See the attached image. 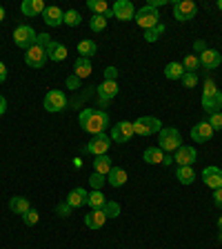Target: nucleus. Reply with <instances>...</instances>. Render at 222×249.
I'll return each instance as SVG.
<instances>
[{
  "label": "nucleus",
  "instance_id": "1",
  "mask_svg": "<svg viewBox=\"0 0 222 249\" xmlns=\"http://www.w3.org/2000/svg\"><path fill=\"white\" fill-rule=\"evenodd\" d=\"M78 123H80V127L87 134L98 136V134H104V129L109 127V114L102 111V109H83Z\"/></svg>",
  "mask_w": 222,
  "mask_h": 249
},
{
  "label": "nucleus",
  "instance_id": "2",
  "mask_svg": "<svg viewBox=\"0 0 222 249\" xmlns=\"http://www.w3.org/2000/svg\"><path fill=\"white\" fill-rule=\"evenodd\" d=\"M162 129V123L154 116H142L134 123V134L138 136H151V134H160Z\"/></svg>",
  "mask_w": 222,
  "mask_h": 249
},
{
  "label": "nucleus",
  "instance_id": "3",
  "mask_svg": "<svg viewBox=\"0 0 222 249\" xmlns=\"http://www.w3.org/2000/svg\"><path fill=\"white\" fill-rule=\"evenodd\" d=\"M36 38H38V34L31 29L29 25L16 27V31H14V42H16V47H20V49H25V52L36 45Z\"/></svg>",
  "mask_w": 222,
  "mask_h": 249
},
{
  "label": "nucleus",
  "instance_id": "4",
  "mask_svg": "<svg viewBox=\"0 0 222 249\" xmlns=\"http://www.w3.org/2000/svg\"><path fill=\"white\" fill-rule=\"evenodd\" d=\"M158 142H160L162 151H178L182 147L180 131L173 129V127H165V129H160V140H158Z\"/></svg>",
  "mask_w": 222,
  "mask_h": 249
},
{
  "label": "nucleus",
  "instance_id": "5",
  "mask_svg": "<svg viewBox=\"0 0 222 249\" xmlns=\"http://www.w3.org/2000/svg\"><path fill=\"white\" fill-rule=\"evenodd\" d=\"M136 22L147 31V29H151V27H155L158 22H160V14H158L155 7L145 5V7H140V9L136 11Z\"/></svg>",
  "mask_w": 222,
  "mask_h": 249
},
{
  "label": "nucleus",
  "instance_id": "6",
  "mask_svg": "<svg viewBox=\"0 0 222 249\" xmlns=\"http://www.w3.org/2000/svg\"><path fill=\"white\" fill-rule=\"evenodd\" d=\"M198 16V5L191 2V0H178L173 2V18L180 22H187Z\"/></svg>",
  "mask_w": 222,
  "mask_h": 249
},
{
  "label": "nucleus",
  "instance_id": "7",
  "mask_svg": "<svg viewBox=\"0 0 222 249\" xmlns=\"http://www.w3.org/2000/svg\"><path fill=\"white\" fill-rule=\"evenodd\" d=\"M65 107H67V96H65V93L58 91V89L47 91V96H45V109L49 111V114H58V111H62Z\"/></svg>",
  "mask_w": 222,
  "mask_h": 249
},
{
  "label": "nucleus",
  "instance_id": "8",
  "mask_svg": "<svg viewBox=\"0 0 222 249\" xmlns=\"http://www.w3.org/2000/svg\"><path fill=\"white\" fill-rule=\"evenodd\" d=\"M109 147H111V136L98 134L91 138V142L85 147V151H87V154H93V156H104L109 151Z\"/></svg>",
  "mask_w": 222,
  "mask_h": 249
},
{
  "label": "nucleus",
  "instance_id": "9",
  "mask_svg": "<svg viewBox=\"0 0 222 249\" xmlns=\"http://www.w3.org/2000/svg\"><path fill=\"white\" fill-rule=\"evenodd\" d=\"M47 60H49V58H47V49H42L40 45H34L31 49H27V53H25V62L34 69H42Z\"/></svg>",
  "mask_w": 222,
  "mask_h": 249
},
{
  "label": "nucleus",
  "instance_id": "10",
  "mask_svg": "<svg viewBox=\"0 0 222 249\" xmlns=\"http://www.w3.org/2000/svg\"><path fill=\"white\" fill-rule=\"evenodd\" d=\"M131 136H134V123H127V120L114 124V129H111V140L114 142H129Z\"/></svg>",
  "mask_w": 222,
  "mask_h": 249
},
{
  "label": "nucleus",
  "instance_id": "11",
  "mask_svg": "<svg viewBox=\"0 0 222 249\" xmlns=\"http://www.w3.org/2000/svg\"><path fill=\"white\" fill-rule=\"evenodd\" d=\"M111 14H114V18H118V20H131V18H136V7L131 5L129 0H118V2H114V7H111Z\"/></svg>",
  "mask_w": 222,
  "mask_h": 249
},
{
  "label": "nucleus",
  "instance_id": "12",
  "mask_svg": "<svg viewBox=\"0 0 222 249\" xmlns=\"http://www.w3.org/2000/svg\"><path fill=\"white\" fill-rule=\"evenodd\" d=\"M202 180H205L207 187H211V189H220L222 187V169L216 167V165L205 167V171H202Z\"/></svg>",
  "mask_w": 222,
  "mask_h": 249
},
{
  "label": "nucleus",
  "instance_id": "13",
  "mask_svg": "<svg viewBox=\"0 0 222 249\" xmlns=\"http://www.w3.org/2000/svg\"><path fill=\"white\" fill-rule=\"evenodd\" d=\"M96 91H98L100 105L104 107V105L111 103V98H116V96H118V85L111 83V80H104L102 85H98V89H96Z\"/></svg>",
  "mask_w": 222,
  "mask_h": 249
},
{
  "label": "nucleus",
  "instance_id": "14",
  "mask_svg": "<svg viewBox=\"0 0 222 249\" xmlns=\"http://www.w3.org/2000/svg\"><path fill=\"white\" fill-rule=\"evenodd\" d=\"M173 160L178 162V167H191L193 162L198 160V151L196 147H180L176 151V158Z\"/></svg>",
  "mask_w": 222,
  "mask_h": 249
},
{
  "label": "nucleus",
  "instance_id": "15",
  "mask_svg": "<svg viewBox=\"0 0 222 249\" xmlns=\"http://www.w3.org/2000/svg\"><path fill=\"white\" fill-rule=\"evenodd\" d=\"M202 109H205L209 116L220 114V109H222V91H216L213 96H202Z\"/></svg>",
  "mask_w": 222,
  "mask_h": 249
},
{
  "label": "nucleus",
  "instance_id": "16",
  "mask_svg": "<svg viewBox=\"0 0 222 249\" xmlns=\"http://www.w3.org/2000/svg\"><path fill=\"white\" fill-rule=\"evenodd\" d=\"M211 136H213V127L209 123L193 124V129H191V140L193 142H207V140H211Z\"/></svg>",
  "mask_w": 222,
  "mask_h": 249
},
{
  "label": "nucleus",
  "instance_id": "17",
  "mask_svg": "<svg viewBox=\"0 0 222 249\" xmlns=\"http://www.w3.org/2000/svg\"><path fill=\"white\" fill-rule=\"evenodd\" d=\"M220 62H222V56L216 52V49H207L205 53H200V67L209 69V71L220 67Z\"/></svg>",
  "mask_w": 222,
  "mask_h": 249
},
{
  "label": "nucleus",
  "instance_id": "18",
  "mask_svg": "<svg viewBox=\"0 0 222 249\" xmlns=\"http://www.w3.org/2000/svg\"><path fill=\"white\" fill-rule=\"evenodd\" d=\"M87 196H89V192H85L83 187H76V189L69 192V196L65 202H67L71 209H78V207H83V205H87Z\"/></svg>",
  "mask_w": 222,
  "mask_h": 249
},
{
  "label": "nucleus",
  "instance_id": "19",
  "mask_svg": "<svg viewBox=\"0 0 222 249\" xmlns=\"http://www.w3.org/2000/svg\"><path fill=\"white\" fill-rule=\"evenodd\" d=\"M42 18H45V22L49 27H58V25H62V20H65V11H62L60 7L51 5V7H47V9H45Z\"/></svg>",
  "mask_w": 222,
  "mask_h": 249
},
{
  "label": "nucleus",
  "instance_id": "20",
  "mask_svg": "<svg viewBox=\"0 0 222 249\" xmlns=\"http://www.w3.org/2000/svg\"><path fill=\"white\" fill-rule=\"evenodd\" d=\"M22 14L25 16H29V18H34V16H40V14H45V9H47V5H45V0H25L22 2Z\"/></svg>",
  "mask_w": 222,
  "mask_h": 249
},
{
  "label": "nucleus",
  "instance_id": "21",
  "mask_svg": "<svg viewBox=\"0 0 222 249\" xmlns=\"http://www.w3.org/2000/svg\"><path fill=\"white\" fill-rule=\"evenodd\" d=\"M104 223H107V216H104L102 209H91V212L85 216V225H87L89 229H100Z\"/></svg>",
  "mask_w": 222,
  "mask_h": 249
},
{
  "label": "nucleus",
  "instance_id": "22",
  "mask_svg": "<svg viewBox=\"0 0 222 249\" xmlns=\"http://www.w3.org/2000/svg\"><path fill=\"white\" fill-rule=\"evenodd\" d=\"M47 58L53 60V62H62L65 58H67V47L62 45V42L51 40V45L47 47Z\"/></svg>",
  "mask_w": 222,
  "mask_h": 249
},
{
  "label": "nucleus",
  "instance_id": "23",
  "mask_svg": "<svg viewBox=\"0 0 222 249\" xmlns=\"http://www.w3.org/2000/svg\"><path fill=\"white\" fill-rule=\"evenodd\" d=\"M127 171L122 169V167H111V171L107 174V182L111 187H122L124 182H127Z\"/></svg>",
  "mask_w": 222,
  "mask_h": 249
},
{
  "label": "nucleus",
  "instance_id": "24",
  "mask_svg": "<svg viewBox=\"0 0 222 249\" xmlns=\"http://www.w3.org/2000/svg\"><path fill=\"white\" fill-rule=\"evenodd\" d=\"M142 158H145V162H149V165H160V162L165 160V151H162L160 147H147Z\"/></svg>",
  "mask_w": 222,
  "mask_h": 249
},
{
  "label": "nucleus",
  "instance_id": "25",
  "mask_svg": "<svg viewBox=\"0 0 222 249\" xmlns=\"http://www.w3.org/2000/svg\"><path fill=\"white\" fill-rule=\"evenodd\" d=\"M9 209H11L14 213H20V216H25V213L31 209V205H29V200H27V198L14 196V198L9 200Z\"/></svg>",
  "mask_w": 222,
  "mask_h": 249
},
{
  "label": "nucleus",
  "instance_id": "26",
  "mask_svg": "<svg viewBox=\"0 0 222 249\" xmlns=\"http://www.w3.org/2000/svg\"><path fill=\"white\" fill-rule=\"evenodd\" d=\"M93 171H96V174L107 176L109 171H111V158H109L107 154H104V156H96V158H93Z\"/></svg>",
  "mask_w": 222,
  "mask_h": 249
},
{
  "label": "nucleus",
  "instance_id": "27",
  "mask_svg": "<svg viewBox=\"0 0 222 249\" xmlns=\"http://www.w3.org/2000/svg\"><path fill=\"white\" fill-rule=\"evenodd\" d=\"M89 73H91V60H89V58H78V60L73 62V76L87 78Z\"/></svg>",
  "mask_w": 222,
  "mask_h": 249
},
{
  "label": "nucleus",
  "instance_id": "28",
  "mask_svg": "<svg viewBox=\"0 0 222 249\" xmlns=\"http://www.w3.org/2000/svg\"><path fill=\"white\" fill-rule=\"evenodd\" d=\"M104 202H107V198H104V194L100 192V189H91V192H89L87 205H89L91 209H102Z\"/></svg>",
  "mask_w": 222,
  "mask_h": 249
},
{
  "label": "nucleus",
  "instance_id": "29",
  "mask_svg": "<svg viewBox=\"0 0 222 249\" xmlns=\"http://www.w3.org/2000/svg\"><path fill=\"white\" fill-rule=\"evenodd\" d=\"M185 76V67H182V62H169L165 67V78L169 80H180Z\"/></svg>",
  "mask_w": 222,
  "mask_h": 249
},
{
  "label": "nucleus",
  "instance_id": "30",
  "mask_svg": "<svg viewBox=\"0 0 222 249\" xmlns=\"http://www.w3.org/2000/svg\"><path fill=\"white\" fill-rule=\"evenodd\" d=\"M176 178H178V182H182V185H191V182L196 180V171H193V167H178Z\"/></svg>",
  "mask_w": 222,
  "mask_h": 249
},
{
  "label": "nucleus",
  "instance_id": "31",
  "mask_svg": "<svg viewBox=\"0 0 222 249\" xmlns=\"http://www.w3.org/2000/svg\"><path fill=\"white\" fill-rule=\"evenodd\" d=\"M96 52H98V47H96L93 40H83L80 45H78V53H80V58H91Z\"/></svg>",
  "mask_w": 222,
  "mask_h": 249
},
{
  "label": "nucleus",
  "instance_id": "32",
  "mask_svg": "<svg viewBox=\"0 0 222 249\" xmlns=\"http://www.w3.org/2000/svg\"><path fill=\"white\" fill-rule=\"evenodd\" d=\"M87 7H89V11H91L93 16H104L107 11H111V9H109V5L104 2V0H89Z\"/></svg>",
  "mask_w": 222,
  "mask_h": 249
},
{
  "label": "nucleus",
  "instance_id": "33",
  "mask_svg": "<svg viewBox=\"0 0 222 249\" xmlns=\"http://www.w3.org/2000/svg\"><path fill=\"white\" fill-rule=\"evenodd\" d=\"M165 29H167V27L162 25V22H158L155 27H151V29L145 31V40H147V42H155L158 38L162 36V34H165Z\"/></svg>",
  "mask_w": 222,
  "mask_h": 249
},
{
  "label": "nucleus",
  "instance_id": "34",
  "mask_svg": "<svg viewBox=\"0 0 222 249\" xmlns=\"http://www.w3.org/2000/svg\"><path fill=\"white\" fill-rule=\"evenodd\" d=\"M102 212H104L107 218H118L120 216V205L116 200H107L104 202V207H102Z\"/></svg>",
  "mask_w": 222,
  "mask_h": 249
},
{
  "label": "nucleus",
  "instance_id": "35",
  "mask_svg": "<svg viewBox=\"0 0 222 249\" xmlns=\"http://www.w3.org/2000/svg\"><path fill=\"white\" fill-rule=\"evenodd\" d=\"M182 67H185V71L196 73L198 69H200V58L198 56H187L185 60H182Z\"/></svg>",
  "mask_w": 222,
  "mask_h": 249
},
{
  "label": "nucleus",
  "instance_id": "36",
  "mask_svg": "<svg viewBox=\"0 0 222 249\" xmlns=\"http://www.w3.org/2000/svg\"><path fill=\"white\" fill-rule=\"evenodd\" d=\"M65 25H69V27H78L80 22H83V18H80V14H78L76 9H69V11H65Z\"/></svg>",
  "mask_w": 222,
  "mask_h": 249
},
{
  "label": "nucleus",
  "instance_id": "37",
  "mask_svg": "<svg viewBox=\"0 0 222 249\" xmlns=\"http://www.w3.org/2000/svg\"><path fill=\"white\" fill-rule=\"evenodd\" d=\"M89 27H91V31H104L107 18H104V16H93L91 20H89Z\"/></svg>",
  "mask_w": 222,
  "mask_h": 249
},
{
  "label": "nucleus",
  "instance_id": "38",
  "mask_svg": "<svg viewBox=\"0 0 222 249\" xmlns=\"http://www.w3.org/2000/svg\"><path fill=\"white\" fill-rule=\"evenodd\" d=\"M104 182H107V176H102V174H96V171H93L91 176H89V185H91V189H100Z\"/></svg>",
  "mask_w": 222,
  "mask_h": 249
},
{
  "label": "nucleus",
  "instance_id": "39",
  "mask_svg": "<svg viewBox=\"0 0 222 249\" xmlns=\"http://www.w3.org/2000/svg\"><path fill=\"white\" fill-rule=\"evenodd\" d=\"M182 85H185L187 89H193L198 85V73H191V71H185V76L180 78Z\"/></svg>",
  "mask_w": 222,
  "mask_h": 249
},
{
  "label": "nucleus",
  "instance_id": "40",
  "mask_svg": "<svg viewBox=\"0 0 222 249\" xmlns=\"http://www.w3.org/2000/svg\"><path fill=\"white\" fill-rule=\"evenodd\" d=\"M22 220H25V225H29V227H34V225L40 220V213L36 212V209H29V212L22 216Z\"/></svg>",
  "mask_w": 222,
  "mask_h": 249
},
{
  "label": "nucleus",
  "instance_id": "41",
  "mask_svg": "<svg viewBox=\"0 0 222 249\" xmlns=\"http://www.w3.org/2000/svg\"><path fill=\"white\" fill-rule=\"evenodd\" d=\"M207 123L213 127V131H216V129H218V131H222V111H220V114H213L211 118L207 120Z\"/></svg>",
  "mask_w": 222,
  "mask_h": 249
},
{
  "label": "nucleus",
  "instance_id": "42",
  "mask_svg": "<svg viewBox=\"0 0 222 249\" xmlns=\"http://www.w3.org/2000/svg\"><path fill=\"white\" fill-rule=\"evenodd\" d=\"M71 212H73V209L69 207L67 202H58V207H56V213H58V216L67 218V216H71Z\"/></svg>",
  "mask_w": 222,
  "mask_h": 249
},
{
  "label": "nucleus",
  "instance_id": "43",
  "mask_svg": "<svg viewBox=\"0 0 222 249\" xmlns=\"http://www.w3.org/2000/svg\"><path fill=\"white\" fill-rule=\"evenodd\" d=\"M36 45H40L42 49H47V47L51 45V36H49V34H40V36L36 38Z\"/></svg>",
  "mask_w": 222,
  "mask_h": 249
},
{
  "label": "nucleus",
  "instance_id": "44",
  "mask_svg": "<svg viewBox=\"0 0 222 249\" xmlns=\"http://www.w3.org/2000/svg\"><path fill=\"white\" fill-rule=\"evenodd\" d=\"M216 91H218L216 83H213V80H205V91H202V96H213Z\"/></svg>",
  "mask_w": 222,
  "mask_h": 249
},
{
  "label": "nucleus",
  "instance_id": "45",
  "mask_svg": "<svg viewBox=\"0 0 222 249\" xmlns=\"http://www.w3.org/2000/svg\"><path fill=\"white\" fill-rule=\"evenodd\" d=\"M116 78H118V69H116V67H107V69H104V80L116 83Z\"/></svg>",
  "mask_w": 222,
  "mask_h": 249
},
{
  "label": "nucleus",
  "instance_id": "46",
  "mask_svg": "<svg viewBox=\"0 0 222 249\" xmlns=\"http://www.w3.org/2000/svg\"><path fill=\"white\" fill-rule=\"evenodd\" d=\"M67 87L73 89V91H76V89H80V78H78V76H69L67 78Z\"/></svg>",
  "mask_w": 222,
  "mask_h": 249
},
{
  "label": "nucleus",
  "instance_id": "47",
  "mask_svg": "<svg viewBox=\"0 0 222 249\" xmlns=\"http://www.w3.org/2000/svg\"><path fill=\"white\" fill-rule=\"evenodd\" d=\"M193 49H196L198 53H205V52H207V42H205V40H196V42H193Z\"/></svg>",
  "mask_w": 222,
  "mask_h": 249
},
{
  "label": "nucleus",
  "instance_id": "48",
  "mask_svg": "<svg viewBox=\"0 0 222 249\" xmlns=\"http://www.w3.org/2000/svg\"><path fill=\"white\" fill-rule=\"evenodd\" d=\"M213 202H216L218 207L222 209V187H220V189H213Z\"/></svg>",
  "mask_w": 222,
  "mask_h": 249
},
{
  "label": "nucleus",
  "instance_id": "49",
  "mask_svg": "<svg viewBox=\"0 0 222 249\" xmlns=\"http://www.w3.org/2000/svg\"><path fill=\"white\" fill-rule=\"evenodd\" d=\"M7 80V67H5V62H0V83H5Z\"/></svg>",
  "mask_w": 222,
  "mask_h": 249
},
{
  "label": "nucleus",
  "instance_id": "50",
  "mask_svg": "<svg viewBox=\"0 0 222 249\" xmlns=\"http://www.w3.org/2000/svg\"><path fill=\"white\" fill-rule=\"evenodd\" d=\"M5 111H7V100L2 98V96H0V116L5 114Z\"/></svg>",
  "mask_w": 222,
  "mask_h": 249
},
{
  "label": "nucleus",
  "instance_id": "51",
  "mask_svg": "<svg viewBox=\"0 0 222 249\" xmlns=\"http://www.w3.org/2000/svg\"><path fill=\"white\" fill-rule=\"evenodd\" d=\"M171 162H173V158H171V156H167V154H165V160H162V165H171Z\"/></svg>",
  "mask_w": 222,
  "mask_h": 249
},
{
  "label": "nucleus",
  "instance_id": "52",
  "mask_svg": "<svg viewBox=\"0 0 222 249\" xmlns=\"http://www.w3.org/2000/svg\"><path fill=\"white\" fill-rule=\"evenodd\" d=\"M5 20V9H2V7H0V22Z\"/></svg>",
  "mask_w": 222,
  "mask_h": 249
},
{
  "label": "nucleus",
  "instance_id": "53",
  "mask_svg": "<svg viewBox=\"0 0 222 249\" xmlns=\"http://www.w3.org/2000/svg\"><path fill=\"white\" fill-rule=\"evenodd\" d=\"M218 227H220V229H222V216H220V218H218Z\"/></svg>",
  "mask_w": 222,
  "mask_h": 249
},
{
  "label": "nucleus",
  "instance_id": "54",
  "mask_svg": "<svg viewBox=\"0 0 222 249\" xmlns=\"http://www.w3.org/2000/svg\"><path fill=\"white\" fill-rule=\"evenodd\" d=\"M218 9H220V11H222V0H218Z\"/></svg>",
  "mask_w": 222,
  "mask_h": 249
},
{
  "label": "nucleus",
  "instance_id": "55",
  "mask_svg": "<svg viewBox=\"0 0 222 249\" xmlns=\"http://www.w3.org/2000/svg\"><path fill=\"white\" fill-rule=\"evenodd\" d=\"M218 240H220V243H222V231H220V233H218Z\"/></svg>",
  "mask_w": 222,
  "mask_h": 249
}]
</instances>
